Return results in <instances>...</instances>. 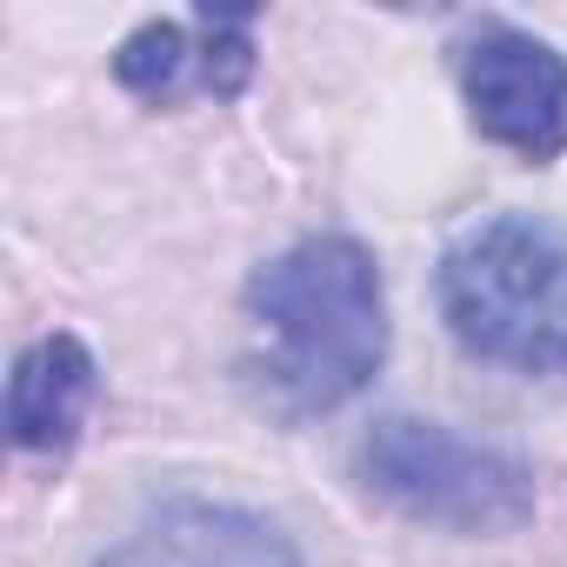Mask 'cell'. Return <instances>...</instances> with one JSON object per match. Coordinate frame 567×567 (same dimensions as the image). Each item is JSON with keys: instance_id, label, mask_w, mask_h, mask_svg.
<instances>
[{"instance_id": "obj_1", "label": "cell", "mask_w": 567, "mask_h": 567, "mask_svg": "<svg viewBox=\"0 0 567 567\" xmlns=\"http://www.w3.org/2000/svg\"><path fill=\"white\" fill-rule=\"evenodd\" d=\"M254 388L280 414H328L354 401L388 361L381 267L348 234H315L247 280Z\"/></svg>"}, {"instance_id": "obj_2", "label": "cell", "mask_w": 567, "mask_h": 567, "mask_svg": "<svg viewBox=\"0 0 567 567\" xmlns=\"http://www.w3.org/2000/svg\"><path fill=\"white\" fill-rule=\"evenodd\" d=\"M441 315L474 361L567 374V234L534 214H487L441 254Z\"/></svg>"}, {"instance_id": "obj_3", "label": "cell", "mask_w": 567, "mask_h": 567, "mask_svg": "<svg viewBox=\"0 0 567 567\" xmlns=\"http://www.w3.org/2000/svg\"><path fill=\"white\" fill-rule=\"evenodd\" d=\"M361 481L434 527H461V534H507L534 514V474L527 461L461 441L441 421H414V414H388L368 427L361 441Z\"/></svg>"}, {"instance_id": "obj_4", "label": "cell", "mask_w": 567, "mask_h": 567, "mask_svg": "<svg viewBox=\"0 0 567 567\" xmlns=\"http://www.w3.org/2000/svg\"><path fill=\"white\" fill-rule=\"evenodd\" d=\"M461 94L474 127L520 154V161H560L567 154V54L520 28H481L461 48Z\"/></svg>"}, {"instance_id": "obj_5", "label": "cell", "mask_w": 567, "mask_h": 567, "mask_svg": "<svg viewBox=\"0 0 567 567\" xmlns=\"http://www.w3.org/2000/svg\"><path fill=\"white\" fill-rule=\"evenodd\" d=\"M94 567H301V547L234 501H161Z\"/></svg>"}, {"instance_id": "obj_6", "label": "cell", "mask_w": 567, "mask_h": 567, "mask_svg": "<svg viewBox=\"0 0 567 567\" xmlns=\"http://www.w3.org/2000/svg\"><path fill=\"white\" fill-rule=\"evenodd\" d=\"M94 408V354L74 334H48L14 361L8 381V441L21 454H68Z\"/></svg>"}, {"instance_id": "obj_7", "label": "cell", "mask_w": 567, "mask_h": 567, "mask_svg": "<svg viewBox=\"0 0 567 567\" xmlns=\"http://www.w3.org/2000/svg\"><path fill=\"white\" fill-rule=\"evenodd\" d=\"M114 74H121V87H134L141 101H174L187 81L207 87V54L187 48V28H174V21H147L141 34L121 41Z\"/></svg>"}]
</instances>
